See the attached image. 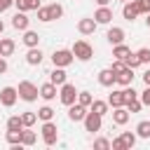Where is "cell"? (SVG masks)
Returning <instances> with one entry per match:
<instances>
[{"mask_svg": "<svg viewBox=\"0 0 150 150\" xmlns=\"http://www.w3.org/2000/svg\"><path fill=\"white\" fill-rule=\"evenodd\" d=\"M19 98H23V101H28V103H33L38 96H40V87H35L30 80H23V82H19Z\"/></svg>", "mask_w": 150, "mask_h": 150, "instance_id": "6da1fadb", "label": "cell"}, {"mask_svg": "<svg viewBox=\"0 0 150 150\" xmlns=\"http://www.w3.org/2000/svg\"><path fill=\"white\" fill-rule=\"evenodd\" d=\"M73 54L77 61H89L94 56V47L87 42V40H75L73 42Z\"/></svg>", "mask_w": 150, "mask_h": 150, "instance_id": "7a4b0ae2", "label": "cell"}, {"mask_svg": "<svg viewBox=\"0 0 150 150\" xmlns=\"http://www.w3.org/2000/svg\"><path fill=\"white\" fill-rule=\"evenodd\" d=\"M52 61H54V66L66 68V66H70V63L75 61V54H73V49H56V52L52 54Z\"/></svg>", "mask_w": 150, "mask_h": 150, "instance_id": "3957f363", "label": "cell"}, {"mask_svg": "<svg viewBox=\"0 0 150 150\" xmlns=\"http://www.w3.org/2000/svg\"><path fill=\"white\" fill-rule=\"evenodd\" d=\"M77 89H75V84H70V82H63L61 84V91H59V96H61V103L63 105H73L75 101H77Z\"/></svg>", "mask_w": 150, "mask_h": 150, "instance_id": "277c9868", "label": "cell"}, {"mask_svg": "<svg viewBox=\"0 0 150 150\" xmlns=\"http://www.w3.org/2000/svg\"><path fill=\"white\" fill-rule=\"evenodd\" d=\"M16 98H19V89L16 87H2L0 89V103L5 108H12L16 103Z\"/></svg>", "mask_w": 150, "mask_h": 150, "instance_id": "5b68a950", "label": "cell"}, {"mask_svg": "<svg viewBox=\"0 0 150 150\" xmlns=\"http://www.w3.org/2000/svg\"><path fill=\"white\" fill-rule=\"evenodd\" d=\"M101 124H103V117H101L98 112L89 110V112H87V117H84V129L94 134V131H101Z\"/></svg>", "mask_w": 150, "mask_h": 150, "instance_id": "8992f818", "label": "cell"}, {"mask_svg": "<svg viewBox=\"0 0 150 150\" xmlns=\"http://www.w3.org/2000/svg\"><path fill=\"white\" fill-rule=\"evenodd\" d=\"M59 129H56V124L49 120V122H45L42 124V141L47 143V145H54L56 143V138H59V134H56Z\"/></svg>", "mask_w": 150, "mask_h": 150, "instance_id": "52a82bcc", "label": "cell"}, {"mask_svg": "<svg viewBox=\"0 0 150 150\" xmlns=\"http://www.w3.org/2000/svg\"><path fill=\"white\" fill-rule=\"evenodd\" d=\"M98 84H101V87H112V84H117V73H115L112 68H103V70L98 73Z\"/></svg>", "mask_w": 150, "mask_h": 150, "instance_id": "ba28073f", "label": "cell"}, {"mask_svg": "<svg viewBox=\"0 0 150 150\" xmlns=\"http://www.w3.org/2000/svg\"><path fill=\"white\" fill-rule=\"evenodd\" d=\"M68 117H70L73 122H84L87 108H84L82 103H73V105H68Z\"/></svg>", "mask_w": 150, "mask_h": 150, "instance_id": "9c48e42d", "label": "cell"}, {"mask_svg": "<svg viewBox=\"0 0 150 150\" xmlns=\"http://www.w3.org/2000/svg\"><path fill=\"white\" fill-rule=\"evenodd\" d=\"M117 84H120V87H129V84H134V68L124 66L122 70H117Z\"/></svg>", "mask_w": 150, "mask_h": 150, "instance_id": "30bf717a", "label": "cell"}, {"mask_svg": "<svg viewBox=\"0 0 150 150\" xmlns=\"http://www.w3.org/2000/svg\"><path fill=\"white\" fill-rule=\"evenodd\" d=\"M105 38H108V42H110V45H120V42H124V28L112 26V28H108Z\"/></svg>", "mask_w": 150, "mask_h": 150, "instance_id": "8fae6325", "label": "cell"}, {"mask_svg": "<svg viewBox=\"0 0 150 150\" xmlns=\"http://www.w3.org/2000/svg\"><path fill=\"white\" fill-rule=\"evenodd\" d=\"M94 19H96V23H110V21H112V9L105 7V5H101V7L96 9Z\"/></svg>", "mask_w": 150, "mask_h": 150, "instance_id": "7c38bea8", "label": "cell"}, {"mask_svg": "<svg viewBox=\"0 0 150 150\" xmlns=\"http://www.w3.org/2000/svg\"><path fill=\"white\" fill-rule=\"evenodd\" d=\"M28 23H30V19L26 16V12H16V14L12 16V26H14L16 30H28Z\"/></svg>", "mask_w": 150, "mask_h": 150, "instance_id": "4fadbf2b", "label": "cell"}, {"mask_svg": "<svg viewBox=\"0 0 150 150\" xmlns=\"http://www.w3.org/2000/svg\"><path fill=\"white\" fill-rule=\"evenodd\" d=\"M96 26H98L96 19H80V21H77V30H80L82 35H91V33L96 30Z\"/></svg>", "mask_w": 150, "mask_h": 150, "instance_id": "5bb4252c", "label": "cell"}, {"mask_svg": "<svg viewBox=\"0 0 150 150\" xmlns=\"http://www.w3.org/2000/svg\"><path fill=\"white\" fill-rule=\"evenodd\" d=\"M26 63H28V66H40V63H42V52H40V47H28Z\"/></svg>", "mask_w": 150, "mask_h": 150, "instance_id": "9a60e30c", "label": "cell"}, {"mask_svg": "<svg viewBox=\"0 0 150 150\" xmlns=\"http://www.w3.org/2000/svg\"><path fill=\"white\" fill-rule=\"evenodd\" d=\"M112 122H115V124H120V127L129 122V110H127V105H120V108H115V110H112Z\"/></svg>", "mask_w": 150, "mask_h": 150, "instance_id": "2e32d148", "label": "cell"}, {"mask_svg": "<svg viewBox=\"0 0 150 150\" xmlns=\"http://www.w3.org/2000/svg\"><path fill=\"white\" fill-rule=\"evenodd\" d=\"M49 82H54L56 87H61L63 82H68V80H66V70L59 68V66H54V70L49 73Z\"/></svg>", "mask_w": 150, "mask_h": 150, "instance_id": "e0dca14e", "label": "cell"}, {"mask_svg": "<svg viewBox=\"0 0 150 150\" xmlns=\"http://www.w3.org/2000/svg\"><path fill=\"white\" fill-rule=\"evenodd\" d=\"M40 96H42L45 101L56 98V84H54V82H45V84L40 87Z\"/></svg>", "mask_w": 150, "mask_h": 150, "instance_id": "ac0fdd59", "label": "cell"}, {"mask_svg": "<svg viewBox=\"0 0 150 150\" xmlns=\"http://www.w3.org/2000/svg\"><path fill=\"white\" fill-rule=\"evenodd\" d=\"M108 103H110L112 108H120V105H124V103H127V98H124V89H115V91L108 96Z\"/></svg>", "mask_w": 150, "mask_h": 150, "instance_id": "d6986e66", "label": "cell"}, {"mask_svg": "<svg viewBox=\"0 0 150 150\" xmlns=\"http://www.w3.org/2000/svg\"><path fill=\"white\" fill-rule=\"evenodd\" d=\"M16 49L12 38H0V56H12V52Z\"/></svg>", "mask_w": 150, "mask_h": 150, "instance_id": "ffe728a7", "label": "cell"}, {"mask_svg": "<svg viewBox=\"0 0 150 150\" xmlns=\"http://www.w3.org/2000/svg\"><path fill=\"white\" fill-rule=\"evenodd\" d=\"M122 16H124L127 21H134V19L138 16V9H136V5H134V0H129V2H124V7H122Z\"/></svg>", "mask_w": 150, "mask_h": 150, "instance_id": "44dd1931", "label": "cell"}, {"mask_svg": "<svg viewBox=\"0 0 150 150\" xmlns=\"http://www.w3.org/2000/svg\"><path fill=\"white\" fill-rule=\"evenodd\" d=\"M19 12H28V9H40V0H14Z\"/></svg>", "mask_w": 150, "mask_h": 150, "instance_id": "7402d4cb", "label": "cell"}, {"mask_svg": "<svg viewBox=\"0 0 150 150\" xmlns=\"http://www.w3.org/2000/svg\"><path fill=\"white\" fill-rule=\"evenodd\" d=\"M129 54H131V49H129V47H127L124 42H120V45H112V56H115V59L124 61V59H127Z\"/></svg>", "mask_w": 150, "mask_h": 150, "instance_id": "603a6c76", "label": "cell"}, {"mask_svg": "<svg viewBox=\"0 0 150 150\" xmlns=\"http://www.w3.org/2000/svg\"><path fill=\"white\" fill-rule=\"evenodd\" d=\"M21 40H23V45H26V47H38V45H40V35H38L35 30H26Z\"/></svg>", "mask_w": 150, "mask_h": 150, "instance_id": "cb8c5ba5", "label": "cell"}, {"mask_svg": "<svg viewBox=\"0 0 150 150\" xmlns=\"http://www.w3.org/2000/svg\"><path fill=\"white\" fill-rule=\"evenodd\" d=\"M35 141H38L35 131H30V127H23V131H21V145H33Z\"/></svg>", "mask_w": 150, "mask_h": 150, "instance_id": "d4e9b609", "label": "cell"}, {"mask_svg": "<svg viewBox=\"0 0 150 150\" xmlns=\"http://www.w3.org/2000/svg\"><path fill=\"white\" fill-rule=\"evenodd\" d=\"M108 105H110L108 101H96V98H94V101H91V105H89V110H94V112H98V115L103 117V115L108 112Z\"/></svg>", "mask_w": 150, "mask_h": 150, "instance_id": "484cf974", "label": "cell"}, {"mask_svg": "<svg viewBox=\"0 0 150 150\" xmlns=\"http://www.w3.org/2000/svg\"><path fill=\"white\" fill-rule=\"evenodd\" d=\"M7 129H9V131H21V129H23V120H21V115H12V117L7 120Z\"/></svg>", "mask_w": 150, "mask_h": 150, "instance_id": "4316f807", "label": "cell"}, {"mask_svg": "<svg viewBox=\"0 0 150 150\" xmlns=\"http://www.w3.org/2000/svg\"><path fill=\"white\" fill-rule=\"evenodd\" d=\"M120 138H122V143H124V148H127V150H131V148L136 145V134H131V131H122V136H120Z\"/></svg>", "mask_w": 150, "mask_h": 150, "instance_id": "83f0119b", "label": "cell"}, {"mask_svg": "<svg viewBox=\"0 0 150 150\" xmlns=\"http://www.w3.org/2000/svg\"><path fill=\"white\" fill-rule=\"evenodd\" d=\"M136 134H138L141 138H150V122H148V120L138 122V124H136Z\"/></svg>", "mask_w": 150, "mask_h": 150, "instance_id": "f1b7e54d", "label": "cell"}, {"mask_svg": "<svg viewBox=\"0 0 150 150\" xmlns=\"http://www.w3.org/2000/svg\"><path fill=\"white\" fill-rule=\"evenodd\" d=\"M47 7H49V16H52V21L63 16V7H61L59 2H52V5H47Z\"/></svg>", "mask_w": 150, "mask_h": 150, "instance_id": "f546056e", "label": "cell"}, {"mask_svg": "<svg viewBox=\"0 0 150 150\" xmlns=\"http://www.w3.org/2000/svg\"><path fill=\"white\" fill-rule=\"evenodd\" d=\"M38 117H40V120H42V122H49V120H52V117H54V110H52V108H49V105H42V108H40V110H38Z\"/></svg>", "mask_w": 150, "mask_h": 150, "instance_id": "4dcf8cb0", "label": "cell"}, {"mask_svg": "<svg viewBox=\"0 0 150 150\" xmlns=\"http://www.w3.org/2000/svg\"><path fill=\"white\" fill-rule=\"evenodd\" d=\"M21 131H23V129H21ZM21 131H9V129H7V134H5L7 143H9V145H16V143H21Z\"/></svg>", "mask_w": 150, "mask_h": 150, "instance_id": "1f68e13d", "label": "cell"}, {"mask_svg": "<svg viewBox=\"0 0 150 150\" xmlns=\"http://www.w3.org/2000/svg\"><path fill=\"white\" fill-rule=\"evenodd\" d=\"M21 120H23V127H33V124L38 122V115H35V112H30V110H26V112L21 115Z\"/></svg>", "mask_w": 150, "mask_h": 150, "instance_id": "d6a6232c", "label": "cell"}, {"mask_svg": "<svg viewBox=\"0 0 150 150\" xmlns=\"http://www.w3.org/2000/svg\"><path fill=\"white\" fill-rule=\"evenodd\" d=\"M91 101H94V98H91V94H89V91H80V94H77V103H82L84 108H89V105H91Z\"/></svg>", "mask_w": 150, "mask_h": 150, "instance_id": "836d02e7", "label": "cell"}, {"mask_svg": "<svg viewBox=\"0 0 150 150\" xmlns=\"http://www.w3.org/2000/svg\"><path fill=\"white\" fill-rule=\"evenodd\" d=\"M124 105H127V110H129V112H141V108H143V103H141L138 98H131V101H127Z\"/></svg>", "mask_w": 150, "mask_h": 150, "instance_id": "e575fe53", "label": "cell"}, {"mask_svg": "<svg viewBox=\"0 0 150 150\" xmlns=\"http://www.w3.org/2000/svg\"><path fill=\"white\" fill-rule=\"evenodd\" d=\"M124 63H127L129 68H138V66H141V59H138V54H134V52H131V54L124 59Z\"/></svg>", "mask_w": 150, "mask_h": 150, "instance_id": "d590c367", "label": "cell"}, {"mask_svg": "<svg viewBox=\"0 0 150 150\" xmlns=\"http://www.w3.org/2000/svg\"><path fill=\"white\" fill-rule=\"evenodd\" d=\"M94 148L96 150H110V141L108 138H96L94 141Z\"/></svg>", "mask_w": 150, "mask_h": 150, "instance_id": "8d00e7d4", "label": "cell"}, {"mask_svg": "<svg viewBox=\"0 0 150 150\" xmlns=\"http://www.w3.org/2000/svg\"><path fill=\"white\" fill-rule=\"evenodd\" d=\"M38 19H40V21H45V23H47V21H52V16H49V7H40V9H38Z\"/></svg>", "mask_w": 150, "mask_h": 150, "instance_id": "74e56055", "label": "cell"}, {"mask_svg": "<svg viewBox=\"0 0 150 150\" xmlns=\"http://www.w3.org/2000/svg\"><path fill=\"white\" fill-rule=\"evenodd\" d=\"M136 54H138V59H141V63H150V49H148V47H143V49H138Z\"/></svg>", "mask_w": 150, "mask_h": 150, "instance_id": "f35d334b", "label": "cell"}, {"mask_svg": "<svg viewBox=\"0 0 150 150\" xmlns=\"http://www.w3.org/2000/svg\"><path fill=\"white\" fill-rule=\"evenodd\" d=\"M136 96H138V91H136L131 84H129V87H124V98H127V101H131V98H136Z\"/></svg>", "mask_w": 150, "mask_h": 150, "instance_id": "ab89813d", "label": "cell"}, {"mask_svg": "<svg viewBox=\"0 0 150 150\" xmlns=\"http://www.w3.org/2000/svg\"><path fill=\"white\" fill-rule=\"evenodd\" d=\"M110 148H112V150H127V148H124V143H122V138H112Z\"/></svg>", "mask_w": 150, "mask_h": 150, "instance_id": "60d3db41", "label": "cell"}, {"mask_svg": "<svg viewBox=\"0 0 150 150\" xmlns=\"http://www.w3.org/2000/svg\"><path fill=\"white\" fill-rule=\"evenodd\" d=\"M141 103L143 105H150V87H145V91L141 94Z\"/></svg>", "mask_w": 150, "mask_h": 150, "instance_id": "b9f144b4", "label": "cell"}, {"mask_svg": "<svg viewBox=\"0 0 150 150\" xmlns=\"http://www.w3.org/2000/svg\"><path fill=\"white\" fill-rule=\"evenodd\" d=\"M12 5H14V0H0V14H2V12H7Z\"/></svg>", "mask_w": 150, "mask_h": 150, "instance_id": "7bdbcfd3", "label": "cell"}, {"mask_svg": "<svg viewBox=\"0 0 150 150\" xmlns=\"http://www.w3.org/2000/svg\"><path fill=\"white\" fill-rule=\"evenodd\" d=\"M2 73H7V61H5V56H0V75Z\"/></svg>", "mask_w": 150, "mask_h": 150, "instance_id": "ee69618b", "label": "cell"}, {"mask_svg": "<svg viewBox=\"0 0 150 150\" xmlns=\"http://www.w3.org/2000/svg\"><path fill=\"white\" fill-rule=\"evenodd\" d=\"M143 82H145V87H150V70L143 73Z\"/></svg>", "mask_w": 150, "mask_h": 150, "instance_id": "f6af8a7d", "label": "cell"}, {"mask_svg": "<svg viewBox=\"0 0 150 150\" xmlns=\"http://www.w3.org/2000/svg\"><path fill=\"white\" fill-rule=\"evenodd\" d=\"M96 2H98V5H108L110 0H96Z\"/></svg>", "mask_w": 150, "mask_h": 150, "instance_id": "bcb514c9", "label": "cell"}, {"mask_svg": "<svg viewBox=\"0 0 150 150\" xmlns=\"http://www.w3.org/2000/svg\"><path fill=\"white\" fill-rule=\"evenodd\" d=\"M2 30H5V23H2V19H0V33H2Z\"/></svg>", "mask_w": 150, "mask_h": 150, "instance_id": "7dc6e473", "label": "cell"}, {"mask_svg": "<svg viewBox=\"0 0 150 150\" xmlns=\"http://www.w3.org/2000/svg\"><path fill=\"white\" fill-rule=\"evenodd\" d=\"M145 21H148V26H150V14H148V19H145Z\"/></svg>", "mask_w": 150, "mask_h": 150, "instance_id": "c3c4849f", "label": "cell"}, {"mask_svg": "<svg viewBox=\"0 0 150 150\" xmlns=\"http://www.w3.org/2000/svg\"><path fill=\"white\" fill-rule=\"evenodd\" d=\"M122 2H129V0H122Z\"/></svg>", "mask_w": 150, "mask_h": 150, "instance_id": "681fc988", "label": "cell"}, {"mask_svg": "<svg viewBox=\"0 0 150 150\" xmlns=\"http://www.w3.org/2000/svg\"><path fill=\"white\" fill-rule=\"evenodd\" d=\"M148 2H150V0H148Z\"/></svg>", "mask_w": 150, "mask_h": 150, "instance_id": "f907efd6", "label": "cell"}]
</instances>
